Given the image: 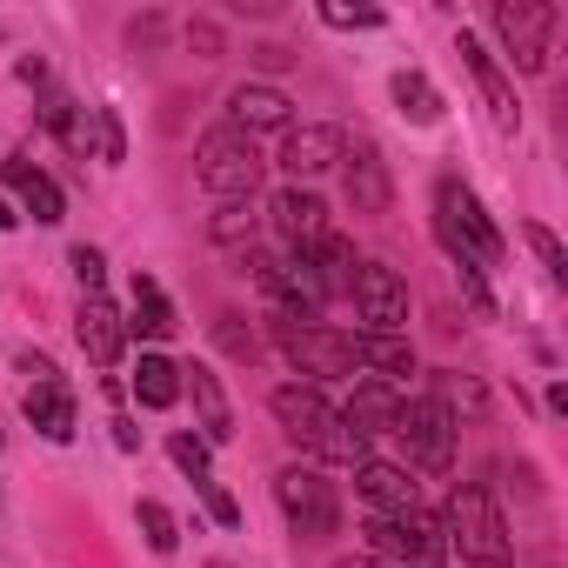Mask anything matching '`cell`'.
Returning <instances> with one entry per match:
<instances>
[{
    "label": "cell",
    "mask_w": 568,
    "mask_h": 568,
    "mask_svg": "<svg viewBox=\"0 0 568 568\" xmlns=\"http://www.w3.org/2000/svg\"><path fill=\"white\" fill-rule=\"evenodd\" d=\"M168 455H174V468H181L187 481H207V442H201V435H174Z\"/></svg>",
    "instance_id": "obj_31"
},
{
    "label": "cell",
    "mask_w": 568,
    "mask_h": 568,
    "mask_svg": "<svg viewBox=\"0 0 568 568\" xmlns=\"http://www.w3.org/2000/svg\"><path fill=\"white\" fill-rule=\"evenodd\" d=\"M21 375H34V382H61V368H54L48 355H21Z\"/></svg>",
    "instance_id": "obj_40"
},
{
    "label": "cell",
    "mask_w": 568,
    "mask_h": 568,
    "mask_svg": "<svg viewBox=\"0 0 568 568\" xmlns=\"http://www.w3.org/2000/svg\"><path fill=\"white\" fill-rule=\"evenodd\" d=\"M94 128H101V161H128V134H121V114H114V108H94Z\"/></svg>",
    "instance_id": "obj_35"
},
{
    "label": "cell",
    "mask_w": 568,
    "mask_h": 568,
    "mask_svg": "<svg viewBox=\"0 0 568 568\" xmlns=\"http://www.w3.org/2000/svg\"><path fill=\"white\" fill-rule=\"evenodd\" d=\"M227 128H241L247 141L254 134H288L295 128V101L281 94V88H267V81H241L227 94Z\"/></svg>",
    "instance_id": "obj_11"
},
{
    "label": "cell",
    "mask_w": 568,
    "mask_h": 568,
    "mask_svg": "<svg viewBox=\"0 0 568 568\" xmlns=\"http://www.w3.org/2000/svg\"><path fill=\"white\" fill-rule=\"evenodd\" d=\"M455 281H462V295H468V308H475L481 322H495V295H488V281H481V267H475V261H455Z\"/></svg>",
    "instance_id": "obj_32"
},
{
    "label": "cell",
    "mask_w": 568,
    "mask_h": 568,
    "mask_svg": "<svg viewBox=\"0 0 568 568\" xmlns=\"http://www.w3.org/2000/svg\"><path fill=\"white\" fill-rule=\"evenodd\" d=\"M194 488H201V501H207V515H214L221 528H234V521H241V508H234V495H227V488H214V481H194Z\"/></svg>",
    "instance_id": "obj_37"
},
{
    "label": "cell",
    "mask_w": 568,
    "mask_h": 568,
    "mask_svg": "<svg viewBox=\"0 0 568 568\" xmlns=\"http://www.w3.org/2000/svg\"><path fill=\"white\" fill-rule=\"evenodd\" d=\"M14 221H21V214H14V207H8V201H0V234H8V227H14Z\"/></svg>",
    "instance_id": "obj_43"
},
{
    "label": "cell",
    "mask_w": 568,
    "mask_h": 568,
    "mask_svg": "<svg viewBox=\"0 0 568 568\" xmlns=\"http://www.w3.org/2000/svg\"><path fill=\"white\" fill-rule=\"evenodd\" d=\"M342 148H348V134L342 128H288V141H281V168L295 174V187H308L315 174H328V168H342Z\"/></svg>",
    "instance_id": "obj_14"
},
{
    "label": "cell",
    "mask_w": 568,
    "mask_h": 568,
    "mask_svg": "<svg viewBox=\"0 0 568 568\" xmlns=\"http://www.w3.org/2000/svg\"><path fill=\"white\" fill-rule=\"evenodd\" d=\"M74 335H81V348H88V362H94V368H114V362H121V348H128V322H121V308H114L108 295H81Z\"/></svg>",
    "instance_id": "obj_16"
},
{
    "label": "cell",
    "mask_w": 568,
    "mask_h": 568,
    "mask_svg": "<svg viewBox=\"0 0 568 568\" xmlns=\"http://www.w3.org/2000/svg\"><path fill=\"white\" fill-rule=\"evenodd\" d=\"M181 395H194V415H201V442H227L234 435V408L221 395V375L214 368H181Z\"/></svg>",
    "instance_id": "obj_19"
},
{
    "label": "cell",
    "mask_w": 568,
    "mask_h": 568,
    "mask_svg": "<svg viewBox=\"0 0 568 568\" xmlns=\"http://www.w3.org/2000/svg\"><path fill=\"white\" fill-rule=\"evenodd\" d=\"M181 328V315H174V302L154 288L148 274H134V322H128V335H148V342H168Z\"/></svg>",
    "instance_id": "obj_25"
},
{
    "label": "cell",
    "mask_w": 568,
    "mask_h": 568,
    "mask_svg": "<svg viewBox=\"0 0 568 568\" xmlns=\"http://www.w3.org/2000/svg\"><path fill=\"white\" fill-rule=\"evenodd\" d=\"M274 342L302 375L315 382H348L355 375V335L342 328H322V322H274Z\"/></svg>",
    "instance_id": "obj_8"
},
{
    "label": "cell",
    "mask_w": 568,
    "mask_h": 568,
    "mask_svg": "<svg viewBox=\"0 0 568 568\" xmlns=\"http://www.w3.org/2000/svg\"><path fill=\"white\" fill-rule=\"evenodd\" d=\"M342 422H348L362 442H368V435H395V422H402V395H395L388 382H362V388L348 395Z\"/></svg>",
    "instance_id": "obj_20"
},
{
    "label": "cell",
    "mask_w": 568,
    "mask_h": 568,
    "mask_svg": "<svg viewBox=\"0 0 568 568\" xmlns=\"http://www.w3.org/2000/svg\"><path fill=\"white\" fill-rule=\"evenodd\" d=\"M68 267H74V281H81V295H101V281H108V261H101V247H74L68 254Z\"/></svg>",
    "instance_id": "obj_33"
},
{
    "label": "cell",
    "mask_w": 568,
    "mask_h": 568,
    "mask_svg": "<svg viewBox=\"0 0 568 568\" xmlns=\"http://www.w3.org/2000/svg\"><path fill=\"white\" fill-rule=\"evenodd\" d=\"M455 54L468 61V74H475V88H481V101H488L495 128H501V134H515V128H521V108H515V88H508L501 61H495V54H488L475 34H462V41H455Z\"/></svg>",
    "instance_id": "obj_15"
},
{
    "label": "cell",
    "mask_w": 568,
    "mask_h": 568,
    "mask_svg": "<svg viewBox=\"0 0 568 568\" xmlns=\"http://www.w3.org/2000/svg\"><path fill=\"white\" fill-rule=\"evenodd\" d=\"M528 247H535V261L548 267V281H555V288H568V247L555 241V227H541V221H528Z\"/></svg>",
    "instance_id": "obj_29"
},
{
    "label": "cell",
    "mask_w": 568,
    "mask_h": 568,
    "mask_svg": "<svg viewBox=\"0 0 568 568\" xmlns=\"http://www.w3.org/2000/svg\"><path fill=\"white\" fill-rule=\"evenodd\" d=\"M388 94H395L402 121H415V128H435V121H442V94H435V81H428V74L402 68V74L388 81Z\"/></svg>",
    "instance_id": "obj_26"
},
{
    "label": "cell",
    "mask_w": 568,
    "mask_h": 568,
    "mask_svg": "<svg viewBox=\"0 0 568 568\" xmlns=\"http://www.w3.org/2000/svg\"><path fill=\"white\" fill-rule=\"evenodd\" d=\"M488 28H495V41L508 48V61L521 74H541L548 68V34L561 28V8H548V0H495Z\"/></svg>",
    "instance_id": "obj_7"
},
{
    "label": "cell",
    "mask_w": 568,
    "mask_h": 568,
    "mask_svg": "<svg viewBox=\"0 0 568 568\" xmlns=\"http://www.w3.org/2000/svg\"><path fill=\"white\" fill-rule=\"evenodd\" d=\"M134 395H141V408H174V402H181V368H174L168 355H141Z\"/></svg>",
    "instance_id": "obj_27"
},
{
    "label": "cell",
    "mask_w": 568,
    "mask_h": 568,
    "mask_svg": "<svg viewBox=\"0 0 568 568\" xmlns=\"http://www.w3.org/2000/svg\"><path fill=\"white\" fill-rule=\"evenodd\" d=\"M395 435L408 442V455H415L422 468H435V475H448V468H455V435H462V428L448 422V408H442V402H428V395H422V402H402Z\"/></svg>",
    "instance_id": "obj_10"
},
{
    "label": "cell",
    "mask_w": 568,
    "mask_h": 568,
    "mask_svg": "<svg viewBox=\"0 0 568 568\" xmlns=\"http://www.w3.org/2000/svg\"><path fill=\"white\" fill-rule=\"evenodd\" d=\"M261 174H267V161L254 154V141L241 134V128H207L201 141H194V181L221 201V207H241V201H254V187H261Z\"/></svg>",
    "instance_id": "obj_3"
},
{
    "label": "cell",
    "mask_w": 568,
    "mask_h": 568,
    "mask_svg": "<svg viewBox=\"0 0 568 568\" xmlns=\"http://www.w3.org/2000/svg\"><path fill=\"white\" fill-rule=\"evenodd\" d=\"M267 214H274V234L288 241L295 254H308V247L328 234V201H322L315 187H295V181L274 194V207H267Z\"/></svg>",
    "instance_id": "obj_13"
},
{
    "label": "cell",
    "mask_w": 568,
    "mask_h": 568,
    "mask_svg": "<svg viewBox=\"0 0 568 568\" xmlns=\"http://www.w3.org/2000/svg\"><path fill=\"white\" fill-rule=\"evenodd\" d=\"M342 187H348V207H355V214H388L395 181H388V161H382L375 141L342 148Z\"/></svg>",
    "instance_id": "obj_12"
},
{
    "label": "cell",
    "mask_w": 568,
    "mask_h": 568,
    "mask_svg": "<svg viewBox=\"0 0 568 568\" xmlns=\"http://www.w3.org/2000/svg\"><path fill=\"white\" fill-rule=\"evenodd\" d=\"M41 121H48V134H54L68 154H81V161H88V121H94V114H88L74 94L48 88V101H41Z\"/></svg>",
    "instance_id": "obj_24"
},
{
    "label": "cell",
    "mask_w": 568,
    "mask_h": 568,
    "mask_svg": "<svg viewBox=\"0 0 568 568\" xmlns=\"http://www.w3.org/2000/svg\"><path fill=\"white\" fill-rule=\"evenodd\" d=\"M0 181H8L14 194H21V207L41 221V227H54L61 214H68V201H61V187H54V174H41L28 154H14V161H0Z\"/></svg>",
    "instance_id": "obj_18"
},
{
    "label": "cell",
    "mask_w": 568,
    "mask_h": 568,
    "mask_svg": "<svg viewBox=\"0 0 568 568\" xmlns=\"http://www.w3.org/2000/svg\"><path fill=\"white\" fill-rule=\"evenodd\" d=\"M442 528H448V548H462V561H481V568H508L515 561V535H508L488 481H455Z\"/></svg>",
    "instance_id": "obj_2"
},
{
    "label": "cell",
    "mask_w": 568,
    "mask_h": 568,
    "mask_svg": "<svg viewBox=\"0 0 568 568\" xmlns=\"http://www.w3.org/2000/svg\"><path fill=\"white\" fill-rule=\"evenodd\" d=\"M214 342H221V355H234V362H261V335H254L241 315H221V322H214Z\"/></svg>",
    "instance_id": "obj_30"
},
{
    "label": "cell",
    "mask_w": 568,
    "mask_h": 568,
    "mask_svg": "<svg viewBox=\"0 0 568 568\" xmlns=\"http://www.w3.org/2000/svg\"><path fill=\"white\" fill-rule=\"evenodd\" d=\"M247 61H254L261 74H281V68H295V54L281 48V41H261V48H247Z\"/></svg>",
    "instance_id": "obj_38"
},
{
    "label": "cell",
    "mask_w": 568,
    "mask_h": 568,
    "mask_svg": "<svg viewBox=\"0 0 568 568\" xmlns=\"http://www.w3.org/2000/svg\"><path fill=\"white\" fill-rule=\"evenodd\" d=\"M21 408H28V422L48 442H74V395H68V382H28Z\"/></svg>",
    "instance_id": "obj_21"
},
{
    "label": "cell",
    "mask_w": 568,
    "mask_h": 568,
    "mask_svg": "<svg viewBox=\"0 0 568 568\" xmlns=\"http://www.w3.org/2000/svg\"><path fill=\"white\" fill-rule=\"evenodd\" d=\"M362 535H368V555L388 561V568H442V561H448V528H442L428 508H408V515H368Z\"/></svg>",
    "instance_id": "obj_5"
},
{
    "label": "cell",
    "mask_w": 568,
    "mask_h": 568,
    "mask_svg": "<svg viewBox=\"0 0 568 568\" xmlns=\"http://www.w3.org/2000/svg\"><path fill=\"white\" fill-rule=\"evenodd\" d=\"M428 402H442L455 428H462V415H468V422H481V415H488V388H481L475 375H462V368L428 375Z\"/></svg>",
    "instance_id": "obj_22"
},
{
    "label": "cell",
    "mask_w": 568,
    "mask_h": 568,
    "mask_svg": "<svg viewBox=\"0 0 568 568\" xmlns=\"http://www.w3.org/2000/svg\"><path fill=\"white\" fill-rule=\"evenodd\" d=\"M355 488H362V501H368L375 515H408V508H422V495H415L408 468H395V462H375V455L355 468Z\"/></svg>",
    "instance_id": "obj_17"
},
{
    "label": "cell",
    "mask_w": 568,
    "mask_h": 568,
    "mask_svg": "<svg viewBox=\"0 0 568 568\" xmlns=\"http://www.w3.org/2000/svg\"><path fill=\"white\" fill-rule=\"evenodd\" d=\"M241 234H247V247H254V214H247V207H221V214H214V241H221V247H241Z\"/></svg>",
    "instance_id": "obj_34"
},
{
    "label": "cell",
    "mask_w": 568,
    "mask_h": 568,
    "mask_svg": "<svg viewBox=\"0 0 568 568\" xmlns=\"http://www.w3.org/2000/svg\"><path fill=\"white\" fill-rule=\"evenodd\" d=\"M322 21H328V28H382V14H375V8H342V0H328Z\"/></svg>",
    "instance_id": "obj_36"
},
{
    "label": "cell",
    "mask_w": 568,
    "mask_h": 568,
    "mask_svg": "<svg viewBox=\"0 0 568 568\" xmlns=\"http://www.w3.org/2000/svg\"><path fill=\"white\" fill-rule=\"evenodd\" d=\"M267 415L281 422V435H288L302 455H315V462H342V468H362L368 462V442L342 422V408L315 382H281L267 395Z\"/></svg>",
    "instance_id": "obj_1"
},
{
    "label": "cell",
    "mask_w": 568,
    "mask_h": 568,
    "mask_svg": "<svg viewBox=\"0 0 568 568\" xmlns=\"http://www.w3.org/2000/svg\"><path fill=\"white\" fill-rule=\"evenodd\" d=\"M187 41H194V48H201V54H207V61H214V54H221V34H214V28H207V21H194V28H187Z\"/></svg>",
    "instance_id": "obj_39"
},
{
    "label": "cell",
    "mask_w": 568,
    "mask_h": 568,
    "mask_svg": "<svg viewBox=\"0 0 568 568\" xmlns=\"http://www.w3.org/2000/svg\"><path fill=\"white\" fill-rule=\"evenodd\" d=\"M348 295H355V315L368 322V335H402L408 328V281L388 261H355Z\"/></svg>",
    "instance_id": "obj_9"
},
{
    "label": "cell",
    "mask_w": 568,
    "mask_h": 568,
    "mask_svg": "<svg viewBox=\"0 0 568 568\" xmlns=\"http://www.w3.org/2000/svg\"><path fill=\"white\" fill-rule=\"evenodd\" d=\"M134 521H141V535H148V548H154V555H174V541H181V521H174L161 501H141V508H134Z\"/></svg>",
    "instance_id": "obj_28"
},
{
    "label": "cell",
    "mask_w": 568,
    "mask_h": 568,
    "mask_svg": "<svg viewBox=\"0 0 568 568\" xmlns=\"http://www.w3.org/2000/svg\"><path fill=\"white\" fill-rule=\"evenodd\" d=\"M435 234H442L448 261H475V267H495L501 261V227L481 214V201L455 174L435 187Z\"/></svg>",
    "instance_id": "obj_4"
},
{
    "label": "cell",
    "mask_w": 568,
    "mask_h": 568,
    "mask_svg": "<svg viewBox=\"0 0 568 568\" xmlns=\"http://www.w3.org/2000/svg\"><path fill=\"white\" fill-rule=\"evenodd\" d=\"M274 501H281V515H288V528L302 541H328L342 528V495H335V481L322 468H302V462L281 468L274 475Z\"/></svg>",
    "instance_id": "obj_6"
},
{
    "label": "cell",
    "mask_w": 568,
    "mask_h": 568,
    "mask_svg": "<svg viewBox=\"0 0 568 568\" xmlns=\"http://www.w3.org/2000/svg\"><path fill=\"white\" fill-rule=\"evenodd\" d=\"M355 368H375L382 382H408L415 348H408V335H355Z\"/></svg>",
    "instance_id": "obj_23"
},
{
    "label": "cell",
    "mask_w": 568,
    "mask_h": 568,
    "mask_svg": "<svg viewBox=\"0 0 568 568\" xmlns=\"http://www.w3.org/2000/svg\"><path fill=\"white\" fill-rule=\"evenodd\" d=\"M335 568H388V561H375V555H362V561H335Z\"/></svg>",
    "instance_id": "obj_42"
},
{
    "label": "cell",
    "mask_w": 568,
    "mask_h": 568,
    "mask_svg": "<svg viewBox=\"0 0 568 568\" xmlns=\"http://www.w3.org/2000/svg\"><path fill=\"white\" fill-rule=\"evenodd\" d=\"M108 428H114V448H128V455H134V448H141V428H134V422H128V415H114V422H108Z\"/></svg>",
    "instance_id": "obj_41"
}]
</instances>
